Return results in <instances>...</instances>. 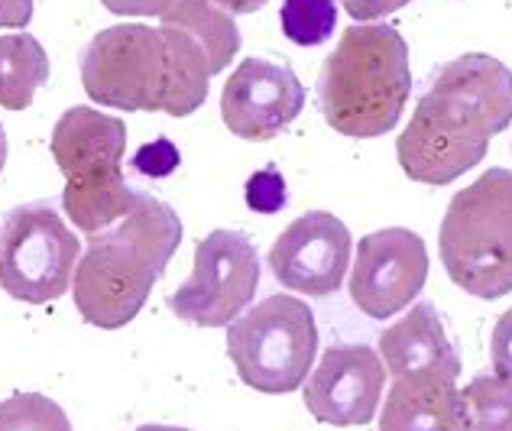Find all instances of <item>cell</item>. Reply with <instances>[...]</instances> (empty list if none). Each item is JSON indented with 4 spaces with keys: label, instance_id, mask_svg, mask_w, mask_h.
Here are the masks:
<instances>
[{
    "label": "cell",
    "instance_id": "6da1fadb",
    "mask_svg": "<svg viewBox=\"0 0 512 431\" xmlns=\"http://www.w3.org/2000/svg\"><path fill=\"white\" fill-rule=\"evenodd\" d=\"M512 124V72L500 59L467 52L431 78L409 127L396 140L412 182L451 185L483 163L490 137Z\"/></svg>",
    "mask_w": 512,
    "mask_h": 431
},
{
    "label": "cell",
    "instance_id": "7a4b0ae2",
    "mask_svg": "<svg viewBox=\"0 0 512 431\" xmlns=\"http://www.w3.org/2000/svg\"><path fill=\"white\" fill-rule=\"evenodd\" d=\"M214 78L208 52L175 26H107L82 49L88 98L114 111H163L188 117L208 101Z\"/></svg>",
    "mask_w": 512,
    "mask_h": 431
},
{
    "label": "cell",
    "instance_id": "3957f363",
    "mask_svg": "<svg viewBox=\"0 0 512 431\" xmlns=\"http://www.w3.org/2000/svg\"><path fill=\"white\" fill-rule=\"evenodd\" d=\"M179 244V214L166 201L137 192L133 208L114 227L88 234V250L72 276L75 308L101 331L130 325L143 312Z\"/></svg>",
    "mask_w": 512,
    "mask_h": 431
},
{
    "label": "cell",
    "instance_id": "277c9868",
    "mask_svg": "<svg viewBox=\"0 0 512 431\" xmlns=\"http://www.w3.org/2000/svg\"><path fill=\"white\" fill-rule=\"evenodd\" d=\"M412 94L409 46L393 26H347L321 65L318 107L331 130L354 140L383 137Z\"/></svg>",
    "mask_w": 512,
    "mask_h": 431
},
{
    "label": "cell",
    "instance_id": "5b68a950",
    "mask_svg": "<svg viewBox=\"0 0 512 431\" xmlns=\"http://www.w3.org/2000/svg\"><path fill=\"white\" fill-rule=\"evenodd\" d=\"M52 159L65 175L62 208L85 234L117 224L133 208L124 179L127 124L94 107H69L52 127Z\"/></svg>",
    "mask_w": 512,
    "mask_h": 431
},
{
    "label": "cell",
    "instance_id": "8992f818",
    "mask_svg": "<svg viewBox=\"0 0 512 431\" xmlns=\"http://www.w3.org/2000/svg\"><path fill=\"white\" fill-rule=\"evenodd\" d=\"M441 263L457 289L477 299L512 292V172L493 166L461 188L444 211Z\"/></svg>",
    "mask_w": 512,
    "mask_h": 431
},
{
    "label": "cell",
    "instance_id": "52a82bcc",
    "mask_svg": "<svg viewBox=\"0 0 512 431\" xmlns=\"http://www.w3.org/2000/svg\"><path fill=\"white\" fill-rule=\"evenodd\" d=\"M318 354V325L308 302L269 295L227 325V357L256 393L282 396L305 386Z\"/></svg>",
    "mask_w": 512,
    "mask_h": 431
},
{
    "label": "cell",
    "instance_id": "ba28073f",
    "mask_svg": "<svg viewBox=\"0 0 512 431\" xmlns=\"http://www.w3.org/2000/svg\"><path fill=\"white\" fill-rule=\"evenodd\" d=\"M82 260V240L49 201L7 211L0 227V289L10 299L46 305L62 299Z\"/></svg>",
    "mask_w": 512,
    "mask_h": 431
},
{
    "label": "cell",
    "instance_id": "9c48e42d",
    "mask_svg": "<svg viewBox=\"0 0 512 431\" xmlns=\"http://www.w3.org/2000/svg\"><path fill=\"white\" fill-rule=\"evenodd\" d=\"M260 257L247 234L218 227L195 244V269L169 295V312L198 328H227L253 302Z\"/></svg>",
    "mask_w": 512,
    "mask_h": 431
},
{
    "label": "cell",
    "instance_id": "30bf717a",
    "mask_svg": "<svg viewBox=\"0 0 512 431\" xmlns=\"http://www.w3.org/2000/svg\"><path fill=\"white\" fill-rule=\"evenodd\" d=\"M428 279L425 240L406 227H386L360 237L350 269V302L376 321L393 318L422 295Z\"/></svg>",
    "mask_w": 512,
    "mask_h": 431
},
{
    "label": "cell",
    "instance_id": "8fae6325",
    "mask_svg": "<svg viewBox=\"0 0 512 431\" xmlns=\"http://www.w3.org/2000/svg\"><path fill=\"white\" fill-rule=\"evenodd\" d=\"M354 240L341 218L331 211H305L276 237L269 250V269L279 286L325 299L338 292L350 269Z\"/></svg>",
    "mask_w": 512,
    "mask_h": 431
},
{
    "label": "cell",
    "instance_id": "7c38bea8",
    "mask_svg": "<svg viewBox=\"0 0 512 431\" xmlns=\"http://www.w3.org/2000/svg\"><path fill=\"white\" fill-rule=\"evenodd\" d=\"M386 389V363L373 347H328L305 380V409L321 425L357 428L367 425Z\"/></svg>",
    "mask_w": 512,
    "mask_h": 431
},
{
    "label": "cell",
    "instance_id": "4fadbf2b",
    "mask_svg": "<svg viewBox=\"0 0 512 431\" xmlns=\"http://www.w3.org/2000/svg\"><path fill=\"white\" fill-rule=\"evenodd\" d=\"M305 107V88L289 65L269 59L240 62L221 91V120L240 140L266 143Z\"/></svg>",
    "mask_w": 512,
    "mask_h": 431
},
{
    "label": "cell",
    "instance_id": "5bb4252c",
    "mask_svg": "<svg viewBox=\"0 0 512 431\" xmlns=\"http://www.w3.org/2000/svg\"><path fill=\"white\" fill-rule=\"evenodd\" d=\"M380 357L386 373L396 380L406 376H461V357L448 341L444 321L431 302L412 305L406 318L380 334Z\"/></svg>",
    "mask_w": 512,
    "mask_h": 431
},
{
    "label": "cell",
    "instance_id": "9a60e30c",
    "mask_svg": "<svg viewBox=\"0 0 512 431\" xmlns=\"http://www.w3.org/2000/svg\"><path fill=\"white\" fill-rule=\"evenodd\" d=\"M380 431H467L454 376H406L386 393Z\"/></svg>",
    "mask_w": 512,
    "mask_h": 431
},
{
    "label": "cell",
    "instance_id": "2e32d148",
    "mask_svg": "<svg viewBox=\"0 0 512 431\" xmlns=\"http://www.w3.org/2000/svg\"><path fill=\"white\" fill-rule=\"evenodd\" d=\"M159 26H175L195 39L208 52L214 75L224 72L231 59L240 52V30L234 17L214 0H175L159 17Z\"/></svg>",
    "mask_w": 512,
    "mask_h": 431
},
{
    "label": "cell",
    "instance_id": "e0dca14e",
    "mask_svg": "<svg viewBox=\"0 0 512 431\" xmlns=\"http://www.w3.org/2000/svg\"><path fill=\"white\" fill-rule=\"evenodd\" d=\"M49 82V56L36 36H0V107L23 111Z\"/></svg>",
    "mask_w": 512,
    "mask_h": 431
},
{
    "label": "cell",
    "instance_id": "ac0fdd59",
    "mask_svg": "<svg viewBox=\"0 0 512 431\" xmlns=\"http://www.w3.org/2000/svg\"><path fill=\"white\" fill-rule=\"evenodd\" d=\"M467 431H512V383L480 373L461 389Z\"/></svg>",
    "mask_w": 512,
    "mask_h": 431
},
{
    "label": "cell",
    "instance_id": "d6986e66",
    "mask_svg": "<svg viewBox=\"0 0 512 431\" xmlns=\"http://www.w3.org/2000/svg\"><path fill=\"white\" fill-rule=\"evenodd\" d=\"M0 431H72L56 399L43 393H13L0 402Z\"/></svg>",
    "mask_w": 512,
    "mask_h": 431
},
{
    "label": "cell",
    "instance_id": "ffe728a7",
    "mask_svg": "<svg viewBox=\"0 0 512 431\" xmlns=\"http://www.w3.org/2000/svg\"><path fill=\"white\" fill-rule=\"evenodd\" d=\"M279 23L295 46H321L338 26V7L334 0H282Z\"/></svg>",
    "mask_w": 512,
    "mask_h": 431
},
{
    "label": "cell",
    "instance_id": "44dd1931",
    "mask_svg": "<svg viewBox=\"0 0 512 431\" xmlns=\"http://www.w3.org/2000/svg\"><path fill=\"white\" fill-rule=\"evenodd\" d=\"M247 205L260 214H273L286 205V182L276 169H263L247 179Z\"/></svg>",
    "mask_w": 512,
    "mask_h": 431
},
{
    "label": "cell",
    "instance_id": "7402d4cb",
    "mask_svg": "<svg viewBox=\"0 0 512 431\" xmlns=\"http://www.w3.org/2000/svg\"><path fill=\"white\" fill-rule=\"evenodd\" d=\"M133 166H137L140 175H153V179H163V175L175 172L179 166V150L169 143V140H156L150 146H143L133 159Z\"/></svg>",
    "mask_w": 512,
    "mask_h": 431
},
{
    "label": "cell",
    "instance_id": "603a6c76",
    "mask_svg": "<svg viewBox=\"0 0 512 431\" xmlns=\"http://www.w3.org/2000/svg\"><path fill=\"white\" fill-rule=\"evenodd\" d=\"M490 350H493V373L512 383V308H506V312L496 318Z\"/></svg>",
    "mask_w": 512,
    "mask_h": 431
},
{
    "label": "cell",
    "instance_id": "cb8c5ba5",
    "mask_svg": "<svg viewBox=\"0 0 512 431\" xmlns=\"http://www.w3.org/2000/svg\"><path fill=\"white\" fill-rule=\"evenodd\" d=\"M101 4L117 17H163L175 0H101Z\"/></svg>",
    "mask_w": 512,
    "mask_h": 431
},
{
    "label": "cell",
    "instance_id": "d4e9b609",
    "mask_svg": "<svg viewBox=\"0 0 512 431\" xmlns=\"http://www.w3.org/2000/svg\"><path fill=\"white\" fill-rule=\"evenodd\" d=\"M412 0H344V10L350 13L354 20L367 23V20H380L386 13H396L402 10Z\"/></svg>",
    "mask_w": 512,
    "mask_h": 431
},
{
    "label": "cell",
    "instance_id": "484cf974",
    "mask_svg": "<svg viewBox=\"0 0 512 431\" xmlns=\"http://www.w3.org/2000/svg\"><path fill=\"white\" fill-rule=\"evenodd\" d=\"M33 20V0H0V30H26Z\"/></svg>",
    "mask_w": 512,
    "mask_h": 431
},
{
    "label": "cell",
    "instance_id": "4316f807",
    "mask_svg": "<svg viewBox=\"0 0 512 431\" xmlns=\"http://www.w3.org/2000/svg\"><path fill=\"white\" fill-rule=\"evenodd\" d=\"M214 4L224 7V10L234 17V13H256L260 7H266L269 0H214Z\"/></svg>",
    "mask_w": 512,
    "mask_h": 431
},
{
    "label": "cell",
    "instance_id": "83f0119b",
    "mask_svg": "<svg viewBox=\"0 0 512 431\" xmlns=\"http://www.w3.org/2000/svg\"><path fill=\"white\" fill-rule=\"evenodd\" d=\"M7 166V133H4V124H0V172Z\"/></svg>",
    "mask_w": 512,
    "mask_h": 431
},
{
    "label": "cell",
    "instance_id": "f1b7e54d",
    "mask_svg": "<svg viewBox=\"0 0 512 431\" xmlns=\"http://www.w3.org/2000/svg\"><path fill=\"white\" fill-rule=\"evenodd\" d=\"M137 431H192V428H179V425H140Z\"/></svg>",
    "mask_w": 512,
    "mask_h": 431
}]
</instances>
